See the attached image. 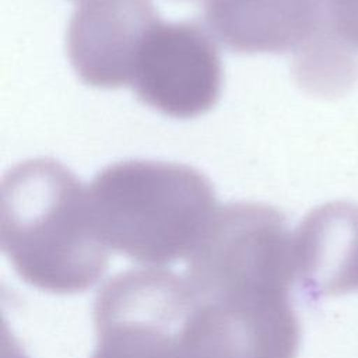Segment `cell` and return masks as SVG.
<instances>
[{"label": "cell", "mask_w": 358, "mask_h": 358, "mask_svg": "<svg viewBox=\"0 0 358 358\" xmlns=\"http://www.w3.org/2000/svg\"><path fill=\"white\" fill-rule=\"evenodd\" d=\"M0 243L22 281L53 294L88 289L109 264L88 190L52 158L20 162L3 176Z\"/></svg>", "instance_id": "cell-1"}, {"label": "cell", "mask_w": 358, "mask_h": 358, "mask_svg": "<svg viewBox=\"0 0 358 358\" xmlns=\"http://www.w3.org/2000/svg\"><path fill=\"white\" fill-rule=\"evenodd\" d=\"M87 190L101 241L151 266L187 259L218 208L211 182L175 162L120 161L98 172Z\"/></svg>", "instance_id": "cell-2"}, {"label": "cell", "mask_w": 358, "mask_h": 358, "mask_svg": "<svg viewBox=\"0 0 358 358\" xmlns=\"http://www.w3.org/2000/svg\"><path fill=\"white\" fill-rule=\"evenodd\" d=\"M189 358H296L301 324L292 281L263 266H222L185 275Z\"/></svg>", "instance_id": "cell-3"}, {"label": "cell", "mask_w": 358, "mask_h": 358, "mask_svg": "<svg viewBox=\"0 0 358 358\" xmlns=\"http://www.w3.org/2000/svg\"><path fill=\"white\" fill-rule=\"evenodd\" d=\"M185 277L144 267L119 273L94 302L91 358H189L183 330L190 310Z\"/></svg>", "instance_id": "cell-4"}, {"label": "cell", "mask_w": 358, "mask_h": 358, "mask_svg": "<svg viewBox=\"0 0 358 358\" xmlns=\"http://www.w3.org/2000/svg\"><path fill=\"white\" fill-rule=\"evenodd\" d=\"M131 87L140 101L165 116L203 115L221 94L218 49L196 22L159 21L141 48Z\"/></svg>", "instance_id": "cell-5"}, {"label": "cell", "mask_w": 358, "mask_h": 358, "mask_svg": "<svg viewBox=\"0 0 358 358\" xmlns=\"http://www.w3.org/2000/svg\"><path fill=\"white\" fill-rule=\"evenodd\" d=\"M159 21L151 0H85L67 31L74 71L96 88L131 84L141 48Z\"/></svg>", "instance_id": "cell-6"}, {"label": "cell", "mask_w": 358, "mask_h": 358, "mask_svg": "<svg viewBox=\"0 0 358 358\" xmlns=\"http://www.w3.org/2000/svg\"><path fill=\"white\" fill-rule=\"evenodd\" d=\"M292 262L308 301L358 289V204L337 200L309 211L292 234Z\"/></svg>", "instance_id": "cell-7"}, {"label": "cell", "mask_w": 358, "mask_h": 358, "mask_svg": "<svg viewBox=\"0 0 358 358\" xmlns=\"http://www.w3.org/2000/svg\"><path fill=\"white\" fill-rule=\"evenodd\" d=\"M210 31L236 53H294L320 24L315 0H207Z\"/></svg>", "instance_id": "cell-8"}, {"label": "cell", "mask_w": 358, "mask_h": 358, "mask_svg": "<svg viewBox=\"0 0 358 358\" xmlns=\"http://www.w3.org/2000/svg\"><path fill=\"white\" fill-rule=\"evenodd\" d=\"M320 24L358 52V0H315Z\"/></svg>", "instance_id": "cell-9"}]
</instances>
